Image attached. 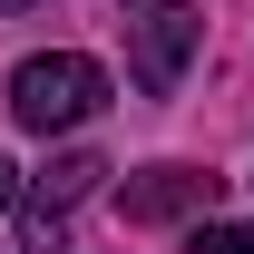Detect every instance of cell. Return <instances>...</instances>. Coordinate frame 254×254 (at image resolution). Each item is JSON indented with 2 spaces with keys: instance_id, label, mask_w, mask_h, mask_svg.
<instances>
[{
  "instance_id": "obj_1",
  "label": "cell",
  "mask_w": 254,
  "mask_h": 254,
  "mask_svg": "<svg viewBox=\"0 0 254 254\" xmlns=\"http://www.w3.org/2000/svg\"><path fill=\"white\" fill-rule=\"evenodd\" d=\"M108 108V68L78 59V49H49V59H20L10 68V118L30 137H59V127H88Z\"/></svg>"
},
{
  "instance_id": "obj_2",
  "label": "cell",
  "mask_w": 254,
  "mask_h": 254,
  "mask_svg": "<svg viewBox=\"0 0 254 254\" xmlns=\"http://www.w3.org/2000/svg\"><path fill=\"white\" fill-rule=\"evenodd\" d=\"M118 20H127V59H137V88H147V98H166L176 78H186L195 39H205L195 0H118Z\"/></svg>"
},
{
  "instance_id": "obj_3",
  "label": "cell",
  "mask_w": 254,
  "mask_h": 254,
  "mask_svg": "<svg viewBox=\"0 0 254 254\" xmlns=\"http://www.w3.org/2000/svg\"><path fill=\"white\" fill-rule=\"evenodd\" d=\"M98 176H108L98 157H59V166L30 186V245H39V254L59 245V215H68V205H78V195H98Z\"/></svg>"
},
{
  "instance_id": "obj_4",
  "label": "cell",
  "mask_w": 254,
  "mask_h": 254,
  "mask_svg": "<svg viewBox=\"0 0 254 254\" xmlns=\"http://www.w3.org/2000/svg\"><path fill=\"white\" fill-rule=\"evenodd\" d=\"M205 186H215V176H195V166H147V176L127 186V215L166 225V215H186V205H205Z\"/></svg>"
},
{
  "instance_id": "obj_5",
  "label": "cell",
  "mask_w": 254,
  "mask_h": 254,
  "mask_svg": "<svg viewBox=\"0 0 254 254\" xmlns=\"http://www.w3.org/2000/svg\"><path fill=\"white\" fill-rule=\"evenodd\" d=\"M195 254H254V225H195Z\"/></svg>"
},
{
  "instance_id": "obj_6",
  "label": "cell",
  "mask_w": 254,
  "mask_h": 254,
  "mask_svg": "<svg viewBox=\"0 0 254 254\" xmlns=\"http://www.w3.org/2000/svg\"><path fill=\"white\" fill-rule=\"evenodd\" d=\"M0 205H10V157H0Z\"/></svg>"
},
{
  "instance_id": "obj_7",
  "label": "cell",
  "mask_w": 254,
  "mask_h": 254,
  "mask_svg": "<svg viewBox=\"0 0 254 254\" xmlns=\"http://www.w3.org/2000/svg\"><path fill=\"white\" fill-rule=\"evenodd\" d=\"M0 10H20V0H0Z\"/></svg>"
}]
</instances>
